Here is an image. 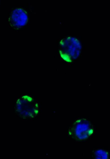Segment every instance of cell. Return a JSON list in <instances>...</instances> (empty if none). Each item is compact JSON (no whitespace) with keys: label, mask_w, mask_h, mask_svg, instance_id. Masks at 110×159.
<instances>
[{"label":"cell","mask_w":110,"mask_h":159,"mask_svg":"<svg viewBox=\"0 0 110 159\" xmlns=\"http://www.w3.org/2000/svg\"><path fill=\"white\" fill-rule=\"evenodd\" d=\"M69 135H71L72 134V132H71V131H69Z\"/></svg>","instance_id":"ba28073f"},{"label":"cell","mask_w":110,"mask_h":159,"mask_svg":"<svg viewBox=\"0 0 110 159\" xmlns=\"http://www.w3.org/2000/svg\"><path fill=\"white\" fill-rule=\"evenodd\" d=\"M22 98L25 100L31 102L33 100V99L31 97L27 95H25L22 97Z\"/></svg>","instance_id":"3957f363"},{"label":"cell","mask_w":110,"mask_h":159,"mask_svg":"<svg viewBox=\"0 0 110 159\" xmlns=\"http://www.w3.org/2000/svg\"><path fill=\"white\" fill-rule=\"evenodd\" d=\"M59 52L61 57L64 60L68 62H71L72 60L69 54L61 50H60Z\"/></svg>","instance_id":"7a4b0ae2"},{"label":"cell","mask_w":110,"mask_h":159,"mask_svg":"<svg viewBox=\"0 0 110 159\" xmlns=\"http://www.w3.org/2000/svg\"><path fill=\"white\" fill-rule=\"evenodd\" d=\"M81 120H78L75 122V123L76 124V123H79L80 122H81Z\"/></svg>","instance_id":"8992f818"},{"label":"cell","mask_w":110,"mask_h":159,"mask_svg":"<svg viewBox=\"0 0 110 159\" xmlns=\"http://www.w3.org/2000/svg\"><path fill=\"white\" fill-rule=\"evenodd\" d=\"M34 111L36 114H37L39 112V111L38 110L35 109Z\"/></svg>","instance_id":"5b68a950"},{"label":"cell","mask_w":110,"mask_h":159,"mask_svg":"<svg viewBox=\"0 0 110 159\" xmlns=\"http://www.w3.org/2000/svg\"><path fill=\"white\" fill-rule=\"evenodd\" d=\"M26 12L22 9H16L12 12L9 19V22L12 27L19 28L25 25L28 21Z\"/></svg>","instance_id":"6da1fadb"},{"label":"cell","mask_w":110,"mask_h":159,"mask_svg":"<svg viewBox=\"0 0 110 159\" xmlns=\"http://www.w3.org/2000/svg\"><path fill=\"white\" fill-rule=\"evenodd\" d=\"M94 130L93 129H91L89 130L88 132V134L89 136H90L93 133Z\"/></svg>","instance_id":"277c9868"},{"label":"cell","mask_w":110,"mask_h":159,"mask_svg":"<svg viewBox=\"0 0 110 159\" xmlns=\"http://www.w3.org/2000/svg\"><path fill=\"white\" fill-rule=\"evenodd\" d=\"M35 107L36 108H38L39 107V105L38 103H36L35 104Z\"/></svg>","instance_id":"52a82bcc"}]
</instances>
